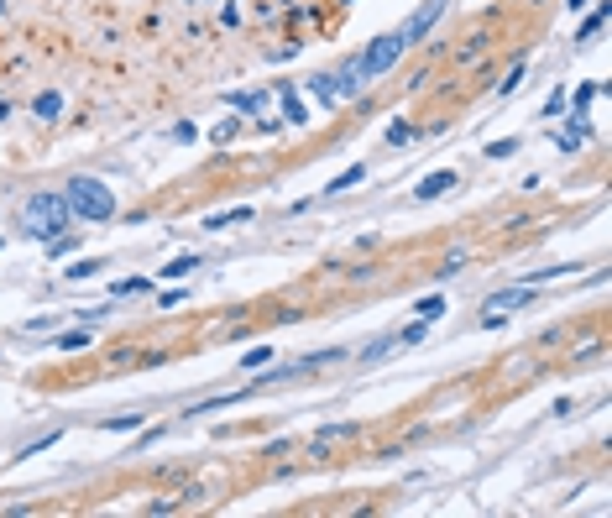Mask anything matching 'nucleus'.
Masks as SVG:
<instances>
[{
	"label": "nucleus",
	"instance_id": "10",
	"mask_svg": "<svg viewBox=\"0 0 612 518\" xmlns=\"http://www.w3.org/2000/svg\"><path fill=\"white\" fill-rule=\"evenodd\" d=\"M309 95H314V100L330 110V105L340 100V89H335V74H314V79H309Z\"/></svg>",
	"mask_w": 612,
	"mask_h": 518
},
{
	"label": "nucleus",
	"instance_id": "19",
	"mask_svg": "<svg viewBox=\"0 0 612 518\" xmlns=\"http://www.w3.org/2000/svg\"><path fill=\"white\" fill-rule=\"evenodd\" d=\"M194 267H199L194 251H189V257H173V262H168V277H183V272H194Z\"/></svg>",
	"mask_w": 612,
	"mask_h": 518
},
{
	"label": "nucleus",
	"instance_id": "15",
	"mask_svg": "<svg viewBox=\"0 0 612 518\" xmlns=\"http://www.w3.org/2000/svg\"><path fill=\"white\" fill-rule=\"evenodd\" d=\"M147 277H126V283H115V299H137V294H147Z\"/></svg>",
	"mask_w": 612,
	"mask_h": 518
},
{
	"label": "nucleus",
	"instance_id": "12",
	"mask_svg": "<svg viewBox=\"0 0 612 518\" xmlns=\"http://www.w3.org/2000/svg\"><path fill=\"white\" fill-rule=\"evenodd\" d=\"M32 110H37V121H58L63 95H58V89H47V95H37V105H32Z\"/></svg>",
	"mask_w": 612,
	"mask_h": 518
},
{
	"label": "nucleus",
	"instance_id": "14",
	"mask_svg": "<svg viewBox=\"0 0 612 518\" xmlns=\"http://www.w3.org/2000/svg\"><path fill=\"white\" fill-rule=\"evenodd\" d=\"M362 178H366V163H356V168H345L340 178H335V183H330V189H325V194H345V189H356V183H362Z\"/></svg>",
	"mask_w": 612,
	"mask_h": 518
},
{
	"label": "nucleus",
	"instance_id": "5",
	"mask_svg": "<svg viewBox=\"0 0 612 518\" xmlns=\"http://www.w3.org/2000/svg\"><path fill=\"white\" fill-rule=\"evenodd\" d=\"M440 16H445V0H424V6L414 11V16H408V26H403L398 37H403V42L414 47V42H424V37H429V26L440 21Z\"/></svg>",
	"mask_w": 612,
	"mask_h": 518
},
{
	"label": "nucleus",
	"instance_id": "28",
	"mask_svg": "<svg viewBox=\"0 0 612 518\" xmlns=\"http://www.w3.org/2000/svg\"><path fill=\"white\" fill-rule=\"evenodd\" d=\"M0 246H6V241H0Z\"/></svg>",
	"mask_w": 612,
	"mask_h": 518
},
{
	"label": "nucleus",
	"instance_id": "18",
	"mask_svg": "<svg viewBox=\"0 0 612 518\" xmlns=\"http://www.w3.org/2000/svg\"><path fill=\"white\" fill-rule=\"evenodd\" d=\"M137 424H142V414H121V419H105L100 430H105V434H115V430H137Z\"/></svg>",
	"mask_w": 612,
	"mask_h": 518
},
{
	"label": "nucleus",
	"instance_id": "8",
	"mask_svg": "<svg viewBox=\"0 0 612 518\" xmlns=\"http://www.w3.org/2000/svg\"><path fill=\"white\" fill-rule=\"evenodd\" d=\"M366 84H371V79L362 74V58H351V63H345V69L335 74V89H340V95H345V100H351V95H362V89H366Z\"/></svg>",
	"mask_w": 612,
	"mask_h": 518
},
{
	"label": "nucleus",
	"instance_id": "24",
	"mask_svg": "<svg viewBox=\"0 0 612 518\" xmlns=\"http://www.w3.org/2000/svg\"><path fill=\"white\" fill-rule=\"evenodd\" d=\"M58 345H63V351H79V345H89V335H84V330H74V335H58Z\"/></svg>",
	"mask_w": 612,
	"mask_h": 518
},
{
	"label": "nucleus",
	"instance_id": "21",
	"mask_svg": "<svg viewBox=\"0 0 612 518\" xmlns=\"http://www.w3.org/2000/svg\"><path fill=\"white\" fill-rule=\"evenodd\" d=\"M602 21H607V6H602V11H596V16H591L587 26H581V32H576V37H581V42H591V37H596V32H602Z\"/></svg>",
	"mask_w": 612,
	"mask_h": 518
},
{
	"label": "nucleus",
	"instance_id": "7",
	"mask_svg": "<svg viewBox=\"0 0 612 518\" xmlns=\"http://www.w3.org/2000/svg\"><path fill=\"white\" fill-rule=\"evenodd\" d=\"M225 105H236V110L257 115L262 126H277V121H267V95H257V89H231V95H225Z\"/></svg>",
	"mask_w": 612,
	"mask_h": 518
},
{
	"label": "nucleus",
	"instance_id": "25",
	"mask_svg": "<svg viewBox=\"0 0 612 518\" xmlns=\"http://www.w3.org/2000/svg\"><path fill=\"white\" fill-rule=\"evenodd\" d=\"M47 445H58V430H52V434H42V440H32V445L21 450V456H37V450H47Z\"/></svg>",
	"mask_w": 612,
	"mask_h": 518
},
{
	"label": "nucleus",
	"instance_id": "1",
	"mask_svg": "<svg viewBox=\"0 0 612 518\" xmlns=\"http://www.w3.org/2000/svg\"><path fill=\"white\" fill-rule=\"evenodd\" d=\"M63 199H69V209L79 220H110L115 215V194L105 189L100 178H84V173H79V178H69V189H63Z\"/></svg>",
	"mask_w": 612,
	"mask_h": 518
},
{
	"label": "nucleus",
	"instance_id": "22",
	"mask_svg": "<svg viewBox=\"0 0 612 518\" xmlns=\"http://www.w3.org/2000/svg\"><path fill=\"white\" fill-rule=\"evenodd\" d=\"M513 152H518L513 137H502V142H492V147H487V157H513Z\"/></svg>",
	"mask_w": 612,
	"mask_h": 518
},
{
	"label": "nucleus",
	"instance_id": "23",
	"mask_svg": "<svg viewBox=\"0 0 612 518\" xmlns=\"http://www.w3.org/2000/svg\"><path fill=\"white\" fill-rule=\"evenodd\" d=\"M100 272V262H74V267H69V283H74V277H95Z\"/></svg>",
	"mask_w": 612,
	"mask_h": 518
},
{
	"label": "nucleus",
	"instance_id": "2",
	"mask_svg": "<svg viewBox=\"0 0 612 518\" xmlns=\"http://www.w3.org/2000/svg\"><path fill=\"white\" fill-rule=\"evenodd\" d=\"M69 215H74V209H69V199H63V194H32V199H26V209H21V225H26V236H42V241H47V236H58L63 225H69Z\"/></svg>",
	"mask_w": 612,
	"mask_h": 518
},
{
	"label": "nucleus",
	"instance_id": "13",
	"mask_svg": "<svg viewBox=\"0 0 612 518\" xmlns=\"http://www.w3.org/2000/svg\"><path fill=\"white\" fill-rule=\"evenodd\" d=\"M241 220H251V209H246V205H236V209H225V215H209V220H204V231H225V225H241Z\"/></svg>",
	"mask_w": 612,
	"mask_h": 518
},
{
	"label": "nucleus",
	"instance_id": "6",
	"mask_svg": "<svg viewBox=\"0 0 612 518\" xmlns=\"http://www.w3.org/2000/svg\"><path fill=\"white\" fill-rule=\"evenodd\" d=\"M534 299V283H518V288H502V294H492L482 304V314H513V309H524V304Z\"/></svg>",
	"mask_w": 612,
	"mask_h": 518
},
{
	"label": "nucleus",
	"instance_id": "9",
	"mask_svg": "<svg viewBox=\"0 0 612 518\" xmlns=\"http://www.w3.org/2000/svg\"><path fill=\"white\" fill-rule=\"evenodd\" d=\"M450 183H456V173H450V168H440V173H429V178H419L414 199H419V205H424V199H440V194L450 189Z\"/></svg>",
	"mask_w": 612,
	"mask_h": 518
},
{
	"label": "nucleus",
	"instance_id": "26",
	"mask_svg": "<svg viewBox=\"0 0 612 518\" xmlns=\"http://www.w3.org/2000/svg\"><path fill=\"white\" fill-rule=\"evenodd\" d=\"M518 79H524V69H513L508 79H502V84H497V95H513V89H518Z\"/></svg>",
	"mask_w": 612,
	"mask_h": 518
},
{
	"label": "nucleus",
	"instance_id": "4",
	"mask_svg": "<svg viewBox=\"0 0 612 518\" xmlns=\"http://www.w3.org/2000/svg\"><path fill=\"white\" fill-rule=\"evenodd\" d=\"M424 330H429V325H424V320H414V325H403V330H393V335H388V340H377V345H366V351H362V362H366V367H377V362H388V356H398V351H408V345H419V340H424Z\"/></svg>",
	"mask_w": 612,
	"mask_h": 518
},
{
	"label": "nucleus",
	"instance_id": "3",
	"mask_svg": "<svg viewBox=\"0 0 612 518\" xmlns=\"http://www.w3.org/2000/svg\"><path fill=\"white\" fill-rule=\"evenodd\" d=\"M403 47H408V42H403V37H398V32L377 37V42H371L366 52H356V58H362V74H366V79H382V74H388V69H393L398 58H403Z\"/></svg>",
	"mask_w": 612,
	"mask_h": 518
},
{
	"label": "nucleus",
	"instance_id": "11",
	"mask_svg": "<svg viewBox=\"0 0 612 518\" xmlns=\"http://www.w3.org/2000/svg\"><path fill=\"white\" fill-rule=\"evenodd\" d=\"M277 105H283V115H288V121H294V126H304V121H309V110H304V105H299V95H294V89H288V84H277Z\"/></svg>",
	"mask_w": 612,
	"mask_h": 518
},
{
	"label": "nucleus",
	"instance_id": "27",
	"mask_svg": "<svg viewBox=\"0 0 612 518\" xmlns=\"http://www.w3.org/2000/svg\"><path fill=\"white\" fill-rule=\"evenodd\" d=\"M0 115H6V100H0Z\"/></svg>",
	"mask_w": 612,
	"mask_h": 518
},
{
	"label": "nucleus",
	"instance_id": "16",
	"mask_svg": "<svg viewBox=\"0 0 612 518\" xmlns=\"http://www.w3.org/2000/svg\"><path fill=\"white\" fill-rule=\"evenodd\" d=\"M414 137H419V131H414V126H403V121H393V126H388V142H393V147H403V142H414Z\"/></svg>",
	"mask_w": 612,
	"mask_h": 518
},
{
	"label": "nucleus",
	"instance_id": "17",
	"mask_svg": "<svg viewBox=\"0 0 612 518\" xmlns=\"http://www.w3.org/2000/svg\"><path fill=\"white\" fill-rule=\"evenodd\" d=\"M267 362H272L267 345H257V351H246V356H241V367H246V372H257V367H267Z\"/></svg>",
	"mask_w": 612,
	"mask_h": 518
},
{
	"label": "nucleus",
	"instance_id": "20",
	"mask_svg": "<svg viewBox=\"0 0 612 518\" xmlns=\"http://www.w3.org/2000/svg\"><path fill=\"white\" fill-rule=\"evenodd\" d=\"M434 314H445V299L440 294H429V299L419 304V320H434Z\"/></svg>",
	"mask_w": 612,
	"mask_h": 518
}]
</instances>
